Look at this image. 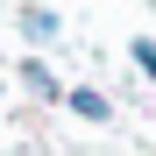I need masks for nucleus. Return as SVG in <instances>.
Instances as JSON below:
<instances>
[{
	"label": "nucleus",
	"instance_id": "obj_1",
	"mask_svg": "<svg viewBox=\"0 0 156 156\" xmlns=\"http://www.w3.org/2000/svg\"><path fill=\"white\" fill-rule=\"evenodd\" d=\"M71 107H78V114H85V121H107V99H99V92H85V85H78V92H71Z\"/></svg>",
	"mask_w": 156,
	"mask_h": 156
},
{
	"label": "nucleus",
	"instance_id": "obj_2",
	"mask_svg": "<svg viewBox=\"0 0 156 156\" xmlns=\"http://www.w3.org/2000/svg\"><path fill=\"white\" fill-rule=\"evenodd\" d=\"M21 29H29V36L43 43V36H57V14H43V7H29V14H21Z\"/></svg>",
	"mask_w": 156,
	"mask_h": 156
},
{
	"label": "nucleus",
	"instance_id": "obj_3",
	"mask_svg": "<svg viewBox=\"0 0 156 156\" xmlns=\"http://www.w3.org/2000/svg\"><path fill=\"white\" fill-rule=\"evenodd\" d=\"M135 64H142V71H149V78H156V43H149V36H142V43H135Z\"/></svg>",
	"mask_w": 156,
	"mask_h": 156
}]
</instances>
